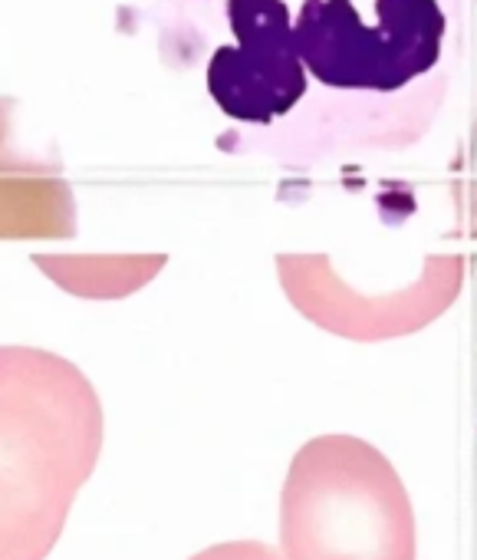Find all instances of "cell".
<instances>
[{
	"instance_id": "obj_1",
	"label": "cell",
	"mask_w": 477,
	"mask_h": 560,
	"mask_svg": "<svg viewBox=\"0 0 477 560\" xmlns=\"http://www.w3.org/2000/svg\"><path fill=\"white\" fill-rule=\"evenodd\" d=\"M162 24L175 63L208 47L204 86L227 119L316 159L422 136L461 53L464 0H218L162 7Z\"/></svg>"
},
{
	"instance_id": "obj_2",
	"label": "cell",
	"mask_w": 477,
	"mask_h": 560,
	"mask_svg": "<svg viewBox=\"0 0 477 560\" xmlns=\"http://www.w3.org/2000/svg\"><path fill=\"white\" fill-rule=\"evenodd\" d=\"M102 452L86 373L37 346H0V560H47Z\"/></svg>"
},
{
	"instance_id": "obj_3",
	"label": "cell",
	"mask_w": 477,
	"mask_h": 560,
	"mask_svg": "<svg viewBox=\"0 0 477 560\" xmlns=\"http://www.w3.org/2000/svg\"><path fill=\"white\" fill-rule=\"evenodd\" d=\"M287 560H415V511L395 465L356 435H316L280 495Z\"/></svg>"
},
{
	"instance_id": "obj_4",
	"label": "cell",
	"mask_w": 477,
	"mask_h": 560,
	"mask_svg": "<svg viewBox=\"0 0 477 560\" xmlns=\"http://www.w3.org/2000/svg\"><path fill=\"white\" fill-rule=\"evenodd\" d=\"M280 284L290 304L303 310L316 327L352 340H379L422 330L458 300L464 280L461 254H438L408 290L385 297H362L333 271L326 254H280Z\"/></svg>"
},
{
	"instance_id": "obj_5",
	"label": "cell",
	"mask_w": 477,
	"mask_h": 560,
	"mask_svg": "<svg viewBox=\"0 0 477 560\" xmlns=\"http://www.w3.org/2000/svg\"><path fill=\"white\" fill-rule=\"evenodd\" d=\"M14 106V99L0 96V241L73 238V188L60 162L40 159L17 142Z\"/></svg>"
},
{
	"instance_id": "obj_6",
	"label": "cell",
	"mask_w": 477,
	"mask_h": 560,
	"mask_svg": "<svg viewBox=\"0 0 477 560\" xmlns=\"http://www.w3.org/2000/svg\"><path fill=\"white\" fill-rule=\"evenodd\" d=\"M56 287L83 300H122L168 264L165 254H33Z\"/></svg>"
},
{
	"instance_id": "obj_7",
	"label": "cell",
	"mask_w": 477,
	"mask_h": 560,
	"mask_svg": "<svg viewBox=\"0 0 477 560\" xmlns=\"http://www.w3.org/2000/svg\"><path fill=\"white\" fill-rule=\"evenodd\" d=\"M191 560H287V557L264 541H227L208 547V551L195 554Z\"/></svg>"
}]
</instances>
